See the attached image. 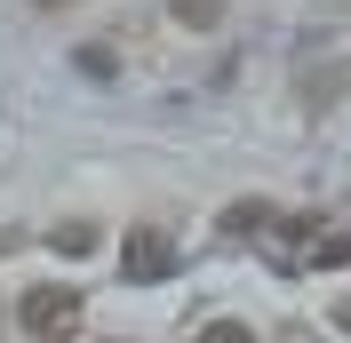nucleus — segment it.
Masks as SVG:
<instances>
[{
  "label": "nucleus",
  "mask_w": 351,
  "mask_h": 343,
  "mask_svg": "<svg viewBox=\"0 0 351 343\" xmlns=\"http://www.w3.org/2000/svg\"><path fill=\"white\" fill-rule=\"evenodd\" d=\"M80 287H32V296L16 303V327L24 335H40V343H64V335H80Z\"/></svg>",
  "instance_id": "1"
},
{
  "label": "nucleus",
  "mask_w": 351,
  "mask_h": 343,
  "mask_svg": "<svg viewBox=\"0 0 351 343\" xmlns=\"http://www.w3.org/2000/svg\"><path fill=\"white\" fill-rule=\"evenodd\" d=\"M168 263H176V248L152 232V224H136V232H128V248H120V272H128V279H160Z\"/></svg>",
  "instance_id": "2"
},
{
  "label": "nucleus",
  "mask_w": 351,
  "mask_h": 343,
  "mask_svg": "<svg viewBox=\"0 0 351 343\" xmlns=\"http://www.w3.org/2000/svg\"><path fill=\"white\" fill-rule=\"evenodd\" d=\"M168 16L184 24V32H223V16H232V0H168Z\"/></svg>",
  "instance_id": "3"
},
{
  "label": "nucleus",
  "mask_w": 351,
  "mask_h": 343,
  "mask_svg": "<svg viewBox=\"0 0 351 343\" xmlns=\"http://www.w3.org/2000/svg\"><path fill=\"white\" fill-rule=\"evenodd\" d=\"M48 248H56V256H96V248H104V232H96V224H56V232H48Z\"/></svg>",
  "instance_id": "4"
},
{
  "label": "nucleus",
  "mask_w": 351,
  "mask_h": 343,
  "mask_svg": "<svg viewBox=\"0 0 351 343\" xmlns=\"http://www.w3.org/2000/svg\"><path fill=\"white\" fill-rule=\"evenodd\" d=\"M271 224V208L263 200H240V208H223V232H263Z\"/></svg>",
  "instance_id": "5"
},
{
  "label": "nucleus",
  "mask_w": 351,
  "mask_h": 343,
  "mask_svg": "<svg viewBox=\"0 0 351 343\" xmlns=\"http://www.w3.org/2000/svg\"><path fill=\"white\" fill-rule=\"evenodd\" d=\"M199 343H256V327H240V320H216V327H199Z\"/></svg>",
  "instance_id": "6"
},
{
  "label": "nucleus",
  "mask_w": 351,
  "mask_h": 343,
  "mask_svg": "<svg viewBox=\"0 0 351 343\" xmlns=\"http://www.w3.org/2000/svg\"><path fill=\"white\" fill-rule=\"evenodd\" d=\"M311 256H319V263H351V232H328L319 248H311Z\"/></svg>",
  "instance_id": "7"
},
{
  "label": "nucleus",
  "mask_w": 351,
  "mask_h": 343,
  "mask_svg": "<svg viewBox=\"0 0 351 343\" xmlns=\"http://www.w3.org/2000/svg\"><path fill=\"white\" fill-rule=\"evenodd\" d=\"M335 327H343V335H351V296H343V303H335Z\"/></svg>",
  "instance_id": "8"
},
{
  "label": "nucleus",
  "mask_w": 351,
  "mask_h": 343,
  "mask_svg": "<svg viewBox=\"0 0 351 343\" xmlns=\"http://www.w3.org/2000/svg\"><path fill=\"white\" fill-rule=\"evenodd\" d=\"M32 8H72V0H32Z\"/></svg>",
  "instance_id": "9"
}]
</instances>
